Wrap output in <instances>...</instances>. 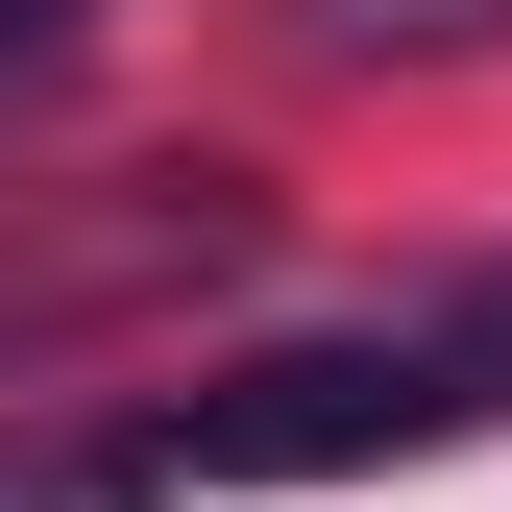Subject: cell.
<instances>
[{
  "mask_svg": "<svg viewBox=\"0 0 512 512\" xmlns=\"http://www.w3.org/2000/svg\"><path fill=\"white\" fill-rule=\"evenodd\" d=\"M439 439H512V293H415L342 317V342H269L220 391H171V488H342V464H439Z\"/></svg>",
  "mask_w": 512,
  "mask_h": 512,
  "instance_id": "1",
  "label": "cell"
},
{
  "mask_svg": "<svg viewBox=\"0 0 512 512\" xmlns=\"http://www.w3.org/2000/svg\"><path fill=\"white\" fill-rule=\"evenodd\" d=\"M220 269H269V171H98L74 220H25V244H0V391H25L49 342H98V317L220 293Z\"/></svg>",
  "mask_w": 512,
  "mask_h": 512,
  "instance_id": "2",
  "label": "cell"
},
{
  "mask_svg": "<svg viewBox=\"0 0 512 512\" xmlns=\"http://www.w3.org/2000/svg\"><path fill=\"white\" fill-rule=\"evenodd\" d=\"M244 25H269L293 74H488L512 0H244Z\"/></svg>",
  "mask_w": 512,
  "mask_h": 512,
  "instance_id": "3",
  "label": "cell"
},
{
  "mask_svg": "<svg viewBox=\"0 0 512 512\" xmlns=\"http://www.w3.org/2000/svg\"><path fill=\"white\" fill-rule=\"evenodd\" d=\"M0 512H171V415H98V439H0Z\"/></svg>",
  "mask_w": 512,
  "mask_h": 512,
  "instance_id": "4",
  "label": "cell"
},
{
  "mask_svg": "<svg viewBox=\"0 0 512 512\" xmlns=\"http://www.w3.org/2000/svg\"><path fill=\"white\" fill-rule=\"evenodd\" d=\"M98 25H122V0H0V122H25L49 74H74V49H98Z\"/></svg>",
  "mask_w": 512,
  "mask_h": 512,
  "instance_id": "5",
  "label": "cell"
}]
</instances>
